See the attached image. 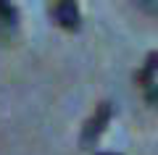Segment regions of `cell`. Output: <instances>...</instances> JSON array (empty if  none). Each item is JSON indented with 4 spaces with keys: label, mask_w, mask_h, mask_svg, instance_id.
I'll return each instance as SVG.
<instances>
[{
    "label": "cell",
    "mask_w": 158,
    "mask_h": 155,
    "mask_svg": "<svg viewBox=\"0 0 158 155\" xmlns=\"http://www.w3.org/2000/svg\"><path fill=\"white\" fill-rule=\"evenodd\" d=\"M156 71H158V50H153V53H148L142 68L135 74V82L142 84V87H150V84H153V74H156Z\"/></svg>",
    "instance_id": "3"
},
{
    "label": "cell",
    "mask_w": 158,
    "mask_h": 155,
    "mask_svg": "<svg viewBox=\"0 0 158 155\" xmlns=\"http://www.w3.org/2000/svg\"><path fill=\"white\" fill-rule=\"evenodd\" d=\"M111 116H113V105L108 103V100H103V103H98V105H95V113L87 118L85 129H82V145H85V147L95 145V139L106 132V126H108V121H111Z\"/></svg>",
    "instance_id": "1"
},
{
    "label": "cell",
    "mask_w": 158,
    "mask_h": 155,
    "mask_svg": "<svg viewBox=\"0 0 158 155\" xmlns=\"http://www.w3.org/2000/svg\"><path fill=\"white\" fill-rule=\"evenodd\" d=\"M145 100L150 103V105L158 108V82H153L150 87H145Z\"/></svg>",
    "instance_id": "5"
},
{
    "label": "cell",
    "mask_w": 158,
    "mask_h": 155,
    "mask_svg": "<svg viewBox=\"0 0 158 155\" xmlns=\"http://www.w3.org/2000/svg\"><path fill=\"white\" fill-rule=\"evenodd\" d=\"M95 155H121V153H95Z\"/></svg>",
    "instance_id": "7"
},
{
    "label": "cell",
    "mask_w": 158,
    "mask_h": 155,
    "mask_svg": "<svg viewBox=\"0 0 158 155\" xmlns=\"http://www.w3.org/2000/svg\"><path fill=\"white\" fill-rule=\"evenodd\" d=\"M140 8H145L148 13H158V3H153V0H142Z\"/></svg>",
    "instance_id": "6"
},
{
    "label": "cell",
    "mask_w": 158,
    "mask_h": 155,
    "mask_svg": "<svg viewBox=\"0 0 158 155\" xmlns=\"http://www.w3.org/2000/svg\"><path fill=\"white\" fill-rule=\"evenodd\" d=\"M53 16H56V21L63 29H79V21H82V13H79L77 3H71V0L56 3L53 6Z\"/></svg>",
    "instance_id": "2"
},
{
    "label": "cell",
    "mask_w": 158,
    "mask_h": 155,
    "mask_svg": "<svg viewBox=\"0 0 158 155\" xmlns=\"http://www.w3.org/2000/svg\"><path fill=\"white\" fill-rule=\"evenodd\" d=\"M16 18H19V11H16V6L0 3V21H3V24H13Z\"/></svg>",
    "instance_id": "4"
}]
</instances>
